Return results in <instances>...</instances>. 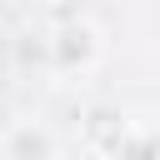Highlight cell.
Wrapping results in <instances>:
<instances>
[{
	"instance_id": "obj_1",
	"label": "cell",
	"mask_w": 160,
	"mask_h": 160,
	"mask_svg": "<svg viewBox=\"0 0 160 160\" xmlns=\"http://www.w3.org/2000/svg\"><path fill=\"white\" fill-rule=\"evenodd\" d=\"M50 135L40 130V125H15L10 135H5V145H0V160H50Z\"/></svg>"
}]
</instances>
